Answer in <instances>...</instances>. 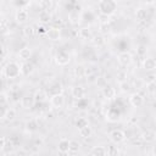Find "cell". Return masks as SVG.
<instances>
[{"label": "cell", "instance_id": "cell-6", "mask_svg": "<svg viewBox=\"0 0 156 156\" xmlns=\"http://www.w3.org/2000/svg\"><path fill=\"white\" fill-rule=\"evenodd\" d=\"M35 99H34V95H24L21 98V106L26 110H29L34 106L35 104Z\"/></svg>", "mask_w": 156, "mask_h": 156}, {"label": "cell", "instance_id": "cell-37", "mask_svg": "<svg viewBox=\"0 0 156 156\" xmlns=\"http://www.w3.org/2000/svg\"><path fill=\"white\" fill-rule=\"evenodd\" d=\"M100 29H101L102 33H108L111 30V24L107 23V21H105V22L100 23Z\"/></svg>", "mask_w": 156, "mask_h": 156}, {"label": "cell", "instance_id": "cell-47", "mask_svg": "<svg viewBox=\"0 0 156 156\" xmlns=\"http://www.w3.org/2000/svg\"><path fill=\"white\" fill-rule=\"evenodd\" d=\"M46 32H48V29L45 28V26L41 23V24H39V27H38V33L39 34H46Z\"/></svg>", "mask_w": 156, "mask_h": 156}, {"label": "cell", "instance_id": "cell-51", "mask_svg": "<svg viewBox=\"0 0 156 156\" xmlns=\"http://www.w3.org/2000/svg\"><path fill=\"white\" fill-rule=\"evenodd\" d=\"M152 154H156V147H154V149H152Z\"/></svg>", "mask_w": 156, "mask_h": 156}, {"label": "cell", "instance_id": "cell-31", "mask_svg": "<svg viewBox=\"0 0 156 156\" xmlns=\"http://www.w3.org/2000/svg\"><path fill=\"white\" fill-rule=\"evenodd\" d=\"M146 91L150 95H156V80L150 82V83L146 84Z\"/></svg>", "mask_w": 156, "mask_h": 156}, {"label": "cell", "instance_id": "cell-17", "mask_svg": "<svg viewBox=\"0 0 156 156\" xmlns=\"http://www.w3.org/2000/svg\"><path fill=\"white\" fill-rule=\"evenodd\" d=\"M30 56H32V50H30L28 46H24V48H22V49L18 51V57H20L21 60H23V61L29 60Z\"/></svg>", "mask_w": 156, "mask_h": 156}, {"label": "cell", "instance_id": "cell-18", "mask_svg": "<svg viewBox=\"0 0 156 156\" xmlns=\"http://www.w3.org/2000/svg\"><path fill=\"white\" fill-rule=\"evenodd\" d=\"M79 38L84 39V40H91L93 38V33L88 27H83L79 29Z\"/></svg>", "mask_w": 156, "mask_h": 156}, {"label": "cell", "instance_id": "cell-19", "mask_svg": "<svg viewBox=\"0 0 156 156\" xmlns=\"http://www.w3.org/2000/svg\"><path fill=\"white\" fill-rule=\"evenodd\" d=\"M33 71H34V66H33L30 62H24V63H22V66H21V72H22V74L28 76V74H30Z\"/></svg>", "mask_w": 156, "mask_h": 156}, {"label": "cell", "instance_id": "cell-26", "mask_svg": "<svg viewBox=\"0 0 156 156\" xmlns=\"http://www.w3.org/2000/svg\"><path fill=\"white\" fill-rule=\"evenodd\" d=\"M22 33H23L24 37H27V38H32V37L35 34V29H34L33 26H24L23 29H22Z\"/></svg>", "mask_w": 156, "mask_h": 156}, {"label": "cell", "instance_id": "cell-38", "mask_svg": "<svg viewBox=\"0 0 156 156\" xmlns=\"http://www.w3.org/2000/svg\"><path fill=\"white\" fill-rule=\"evenodd\" d=\"M107 117L110 121H117V119H119V113L117 111H110L107 113Z\"/></svg>", "mask_w": 156, "mask_h": 156}, {"label": "cell", "instance_id": "cell-2", "mask_svg": "<svg viewBox=\"0 0 156 156\" xmlns=\"http://www.w3.org/2000/svg\"><path fill=\"white\" fill-rule=\"evenodd\" d=\"M2 73H4V76H5L6 78H9V79H15V78H17L20 74H22V72H21V66H20L17 62H9V63L4 67Z\"/></svg>", "mask_w": 156, "mask_h": 156}, {"label": "cell", "instance_id": "cell-30", "mask_svg": "<svg viewBox=\"0 0 156 156\" xmlns=\"http://www.w3.org/2000/svg\"><path fill=\"white\" fill-rule=\"evenodd\" d=\"M79 147H80V144L77 140H71V143H69V154H77L79 151Z\"/></svg>", "mask_w": 156, "mask_h": 156}, {"label": "cell", "instance_id": "cell-25", "mask_svg": "<svg viewBox=\"0 0 156 156\" xmlns=\"http://www.w3.org/2000/svg\"><path fill=\"white\" fill-rule=\"evenodd\" d=\"M91 134H93V130H91V128H90L89 126H85V127H83V128L79 129V135H80L82 138H84V139L90 138Z\"/></svg>", "mask_w": 156, "mask_h": 156}, {"label": "cell", "instance_id": "cell-40", "mask_svg": "<svg viewBox=\"0 0 156 156\" xmlns=\"http://www.w3.org/2000/svg\"><path fill=\"white\" fill-rule=\"evenodd\" d=\"M144 143H145V141H144L140 136H136V138H134V139L132 140V144H133L134 146H141Z\"/></svg>", "mask_w": 156, "mask_h": 156}, {"label": "cell", "instance_id": "cell-33", "mask_svg": "<svg viewBox=\"0 0 156 156\" xmlns=\"http://www.w3.org/2000/svg\"><path fill=\"white\" fill-rule=\"evenodd\" d=\"M146 52H147V48H146V45H143V44L138 45V48H136V55H138V56L143 57V56L146 55Z\"/></svg>", "mask_w": 156, "mask_h": 156}, {"label": "cell", "instance_id": "cell-50", "mask_svg": "<svg viewBox=\"0 0 156 156\" xmlns=\"http://www.w3.org/2000/svg\"><path fill=\"white\" fill-rule=\"evenodd\" d=\"M136 122H138V118H135V117H133L130 119V123H136Z\"/></svg>", "mask_w": 156, "mask_h": 156}, {"label": "cell", "instance_id": "cell-42", "mask_svg": "<svg viewBox=\"0 0 156 156\" xmlns=\"http://www.w3.org/2000/svg\"><path fill=\"white\" fill-rule=\"evenodd\" d=\"M146 83H150V82H154V80H156V74L155 73H149V74H146L145 76V79H144Z\"/></svg>", "mask_w": 156, "mask_h": 156}, {"label": "cell", "instance_id": "cell-36", "mask_svg": "<svg viewBox=\"0 0 156 156\" xmlns=\"http://www.w3.org/2000/svg\"><path fill=\"white\" fill-rule=\"evenodd\" d=\"M39 6H40L41 10L48 11V10L51 7V1H50V0H41V1L39 2Z\"/></svg>", "mask_w": 156, "mask_h": 156}, {"label": "cell", "instance_id": "cell-8", "mask_svg": "<svg viewBox=\"0 0 156 156\" xmlns=\"http://www.w3.org/2000/svg\"><path fill=\"white\" fill-rule=\"evenodd\" d=\"M28 17H29V13H28V11H27L26 9H18L17 12H16V15H15V20H16V22L20 23V24L27 22Z\"/></svg>", "mask_w": 156, "mask_h": 156}, {"label": "cell", "instance_id": "cell-7", "mask_svg": "<svg viewBox=\"0 0 156 156\" xmlns=\"http://www.w3.org/2000/svg\"><path fill=\"white\" fill-rule=\"evenodd\" d=\"M65 101H66V100H65V96L62 95V93L56 94V95H52L51 99H50L51 105H52L54 107H56V108H61V107H63Z\"/></svg>", "mask_w": 156, "mask_h": 156}, {"label": "cell", "instance_id": "cell-4", "mask_svg": "<svg viewBox=\"0 0 156 156\" xmlns=\"http://www.w3.org/2000/svg\"><path fill=\"white\" fill-rule=\"evenodd\" d=\"M55 61L58 66H66L69 62V54L65 50H60L55 56Z\"/></svg>", "mask_w": 156, "mask_h": 156}, {"label": "cell", "instance_id": "cell-12", "mask_svg": "<svg viewBox=\"0 0 156 156\" xmlns=\"http://www.w3.org/2000/svg\"><path fill=\"white\" fill-rule=\"evenodd\" d=\"M69 143H71V140H68L66 138H62L58 141V144H57L58 152H61V154H68L69 152Z\"/></svg>", "mask_w": 156, "mask_h": 156}, {"label": "cell", "instance_id": "cell-15", "mask_svg": "<svg viewBox=\"0 0 156 156\" xmlns=\"http://www.w3.org/2000/svg\"><path fill=\"white\" fill-rule=\"evenodd\" d=\"M102 94H104V96L106 98V99H108V100H111V99H113L115 96H116V90H115V88H112L111 85H105L104 88H102Z\"/></svg>", "mask_w": 156, "mask_h": 156}, {"label": "cell", "instance_id": "cell-21", "mask_svg": "<svg viewBox=\"0 0 156 156\" xmlns=\"http://www.w3.org/2000/svg\"><path fill=\"white\" fill-rule=\"evenodd\" d=\"M48 98V93L44 91V90H37L35 94H34V99L37 102H44Z\"/></svg>", "mask_w": 156, "mask_h": 156}, {"label": "cell", "instance_id": "cell-11", "mask_svg": "<svg viewBox=\"0 0 156 156\" xmlns=\"http://www.w3.org/2000/svg\"><path fill=\"white\" fill-rule=\"evenodd\" d=\"M71 94L76 100H79V99H83L85 96V89L82 85H76L72 88Z\"/></svg>", "mask_w": 156, "mask_h": 156}, {"label": "cell", "instance_id": "cell-32", "mask_svg": "<svg viewBox=\"0 0 156 156\" xmlns=\"http://www.w3.org/2000/svg\"><path fill=\"white\" fill-rule=\"evenodd\" d=\"M85 126H89V123H88L87 118H84V117H78V118H77V121H76V127L78 128V130H79L80 128L85 127Z\"/></svg>", "mask_w": 156, "mask_h": 156}, {"label": "cell", "instance_id": "cell-1", "mask_svg": "<svg viewBox=\"0 0 156 156\" xmlns=\"http://www.w3.org/2000/svg\"><path fill=\"white\" fill-rule=\"evenodd\" d=\"M99 12L102 16H112L117 10V2L115 0H100L98 4Z\"/></svg>", "mask_w": 156, "mask_h": 156}, {"label": "cell", "instance_id": "cell-22", "mask_svg": "<svg viewBox=\"0 0 156 156\" xmlns=\"http://www.w3.org/2000/svg\"><path fill=\"white\" fill-rule=\"evenodd\" d=\"M73 74L76 78H83V77H85V68L83 66L78 65L73 68Z\"/></svg>", "mask_w": 156, "mask_h": 156}, {"label": "cell", "instance_id": "cell-3", "mask_svg": "<svg viewBox=\"0 0 156 156\" xmlns=\"http://www.w3.org/2000/svg\"><path fill=\"white\" fill-rule=\"evenodd\" d=\"M108 138H110V140H111L112 143L119 144V143L124 141V139H126V133H124L122 129H113V130L110 132Z\"/></svg>", "mask_w": 156, "mask_h": 156}, {"label": "cell", "instance_id": "cell-44", "mask_svg": "<svg viewBox=\"0 0 156 156\" xmlns=\"http://www.w3.org/2000/svg\"><path fill=\"white\" fill-rule=\"evenodd\" d=\"M132 87L135 88V89H141V88H143V80H139V79L134 80L133 84H132Z\"/></svg>", "mask_w": 156, "mask_h": 156}, {"label": "cell", "instance_id": "cell-52", "mask_svg": "<svg viewBox=\"0 0 156 156\" xmlns=\"http://www.w3.org/2000/svg\"><path fill=\"white\" fill-rule=\"evenodd\" d=\"M83 1H85V2H89V1H91V0H83Z\"/></svg>", "mask_w": 156, "mask_h": 156}, {"label": "cell", "instance_id": "cell-24", "mask_svg": "<svg viewBox=\"0 0 156 156\" xmlns=\"http://www.w3.org/2000/svg\"><path fill=\"white\" fill-rule=\"evenodd\" d=\"M16 116H17V112L13 108H7V111H6V113H5V116H4L2 119L7 121V122H12L16 118Z\"/></svg>", "mask_w": 156, "mask_h": 156}, {"label": "cell", "instance_id": "cell-29", "mask_svg": "<svg viewBox=\"0 0 156 156\" xmlns=\"http://www.w3.org/2000/svg\"><path fill=\"white\" fill-rule=\"evenodd\" d=\"M132 88H133V87H132V83H129V82H127V80L119 83V89H121V91L124 93V94L129 93V91L132 90Z\"/></svg>", "mask_w": 156, "mask_h": 156}, {"label": "cell", "instance_id": "cell-34", "mask_svg": "<svg viewBox=\"0 0 156 156\" xmlns=\"http://www.w3.org/2000/svg\"><path fill=\"white\" fill-rule=\"evenodd\" d=\"M13 4L18 9H26V6L29 5V0H13Z\"/></svg>", "mask_w": 156, "mask_h": 156}, {"label": "cell", "instance_id": "cell-23", "mask_svg": "<svg viewBox=\"0 0 156 156\" xmlns=\"http://www.w3.org/2000/svg\"><path fill=\"white\" fill-rule=\"evenodd\" d=\"M38 122L35 121V119H30V121H28L27 123H26V130L27 132H29V133H33V132H35L37 129H38Z\"/></svg>", "mask_w": 156, "mask_h": 156}, {"label": "cell", "instance_id": "cell-48", "mask_svg": "<svg viewBox=\"0 0 156 156\" xmlns=\"http://www.w3.org/2000/svg\"><path fill=\"white\" fill-rule=\"evenodd\" d=\"M1 29H2L4 33H5L6 29H7V21H6V18H2V20H1Z\"/></svg>", "mask_w": 156, "mask_h": 156}, {"label": "cell", "instance_id": "cell-5", "mask_svg": "<svg viewBox=\"0 0 156 156\" xmlns=\"http://www.w3.org/2000/svg\"><path fill=\"white\" fill-rule=\"evenodd\" d=\"M129 102L133 107H141L144 105V98L139 93H133L129 96Z\"/></svg>", "mask_w": 156, "mask_h": 156}, {"label": "cell", "instance_id": "cell-43", "mask_svg": "<svg viewBox=\"0 0 156 156\" xmlns=\"http://www.w3.org/2000/svg\"><path fill=\"white\" fill-rule=\"evenodd\" d=\"M69 20L72 23H78V21L80 20V17L78 16V13H69Z\"/></svg>", "mask_w": 156, "mask_h": 156}, {"label": "cell", "instance_id": "cell-28", "mask_svg": "<svg viewBox=\"0 0 156 156\" xmlns=\"http://www.w3.org/2000/svg\"><path fill=\"white\" fill-rule=\"evenodd\" d=\"M91 155H96V156H104L106 155V149L104 146H94L90 151Z\"/></svg>", "mask_w": 156, "mask_h": 156}, {"label": "cell", "instance_id": "cell-35", "mask_svg": "<svg viewBox=\"0 0 156 156\" xmlns=\"http://www.w3.org/2000/svg\"><path fill=\"white\" fill-rule=\"evenodd\" d=\"M118 154H119V151H118V149L116 146H108L106 149V155H108V156H116Z\"/></svg>", "mask_w": 156, "mask_h": 156}, {"label": "cell", "instance_id": "cell-14", "mask_svg": "<svg viewBox=\"0 0 156 156\" xmlns=\"http://www.w3.org/2000/svg\"><path fill=\"white\" fill-rule=\"evenodd\" d=\"M143 67L146 71H154L156 69V60L154 57H146L143 62Z\"/></svg>", "mask_w": 156, "mask_h": 156}, {"label": "cell", "instance_id": "cell-49", "mask_svg": "<svg viewBox=\"0 0 156 156\" xmlns=\"http://www.w3.org/2000/svg\"><path fill=\"white\" fill-rule=\"evenodd\" d=\"M41 144H43V140L41 139H37L35 140V146H41Z\"/></svg>", "mask_w": 156, "mask_h": 156}, {"label": "cell", "instance_id": "cell-20", "mask_svg": "<svg viewBox=\"0 0 156 156\" xmlns=\"http://www.w3.org/2000/svg\"><path fill=\"white\" fill-rule=\"evenodd\" d=\"M146 17H147V11L146 10H144V9H138L136 11H135V18L139 21V22H144V21H146Z\"/></svg>", "mask_w": 156, "mask_h": 156}, {"label": "cell", "instance_id": "cell-39", "mask_svg": "<svg viewBox=\"0 0 156 156\" xmlns=\"http://www.w3.org/2000/svg\"><path fill=\"white\" fill-rule=\"evenodd\" d=\"M126 78H127V72H126V71H118V72H117V79H118L119 83L127 80Z\"/></svg>", "mask_w": 156, "mask_h": 156}, {"label": "cell", "instance_id": "cell-10", "mask_svg": "<svg viewBox=\"0 0 156 156\" xmlns=\"http://www.w3.org/2000/svg\"><path fill=\"white\" fill-rule=\"evenodd\" d=\"M117 60H118V63L121 66H128L132 62V55L129 52H127V51H123V52H121L118 55Z\"/></svg>", "mask_w": 156, "mask_h": 156}, {"label": "cell", "instance_id": "cell-16", "mask_svg": "<svg viewBox=\"0 0 156 156\" xmlns=\"http://www.w3.org/2000/svg\"><path fill=\"white\" fill-rule=\"evenodd\" d=\"M140 138H141L145 143H150V141H152V140L156 139V134H155V132L146 129V130H144V132L140 134Z\"/></svg>", "mask_w": 156, "mask_h": 156}, {"label": "cell", "instance_id": "cell-45", "mask_svg": "<svg viewBox=\"0 0 156 156\" xmlns=\"http://www.w3.org/2000/svg\"><path fill=\"white\" fill-rule=\"evenodd\" d=\"M6 141H7V140H6L5 136H1V138H0V151H1V152H2V151L5 150V147H6Z\"/></svg>", "mask_w": 156, "mask_h": 156}, {"label": "cell", "instance_id": "cell-9", "mask_svg": "<svg viewBox=\"0 0 156 156\" xmlns=\"http://www.w3.org/2000/svg\"><path fill=\"white\" fill-rule=\"evenodd\" d=\"M46 37L49 40H52V41H57L61 39V30L60 28H55V27H51L48 29L46 32Z\"/></svg>", "mask_w": 156, "mask_h": 156}, {"label": "cell", "instance_id": "cell-41", "mask_svg": "<svg viewBox=\"0 0 156 156\" xmlns=\"http://www.w3.org/2000/svg\"><path fill=\"white\" fill-rule=\"evenodd\" d=\"M96 84L99 85V88H101V89H102L107 83H106L105 78H102V77H98V78H96Z\"/></svg>", "mask_w": 156, "mask_h": 156}, {"label": "cell", "instance_id": "cell-27", "mask_svg": "<svg viewBox=\"0 0 156 156\" xmlns=\"http://www.w3.org/2000/svg\"><path fill=\"white\" fill-rule=\"evenodd\" d=\"M91 41L94 43L95 46H101L105 44V39L102 37V34H96V35H93L91 38Z\"/></svg>", "mask_w": 156, "mask_h": 156}, {"label": "cell", "instance_id": "cell-13", "mask_svg": "<svg viewBox=\"0 0 156 156\" xmlns=\"http://www.w3.org/2000/svg\"><path fill=\"white\" fill-rule=\"evenodd\" d=\"M38 18H39V22L43 23V24H46V23H51L52 21V17H51V13L49 11H45V10H41L38 15Z\"/></svg>", "mask_w": 156, "mask_h": 156}, {"label": "cell", "instance_id": "cell-46", "mask_svg": "<svg viewBox=\"0 0 156 156\" xmlns=\"http://www.w3.org/2000/svg\"><path fill=\"white\" fill-rule=\"evenodd\" d=\"M7 101H9V99H7L6 93H1V95H0V102H1V105H5Z\"/></svg>", "mask_w": 156, "mask_h": 156}]
</instances>
